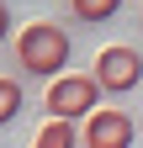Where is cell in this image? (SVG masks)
I'll use <instances>...</instances> for the list:
<instances>
[{"label":"cell","instance_id":"cell-1","mask_svg":"<svg viewBox=\"0 0 143 148\" xmlns=\"http://www.w3.org/2000/svg\"><path fill=\"white\" fill-rule=\"evenodd\" d=\"M16 64L37 79H58L69 69V32L53 21H27L16 32Z\"/></svg>","mask_w":143,"mask_h":148},{"label":"cell","instance_id":"cell-2","mask_svg":"<svg viewBox=\"0 0 143 148\" xmlns=\"http://www.w3.org/2000/svg\"><path fill=\"white\" fill-rule=\"evenodd\" d=\"M96 101H101V85L90 74H58V79L48 85V95H43L53 122H85L96 111Z\"/></svg>","mask_w":143,"mask_h":148},{"label":"cell","instance_id":"cell-3","mask_svg":"<svg viewBox=\"0 0 143 148\" xmlns=\"http://www.w3.org/2000/svg\"><path fill=\"white\" fill-rule=\"evenodd\" d=\"M90 79L106 90V95H127V90H138V79H143V53L122 48V42H117V48H101Z\"/></svg>","mask_w":143,"mask_h":148},{"label":"cell","instance_id":"cell-4","mask_svg":"<svg viewBox=\"0 0 143 148\" xmlns=\"http://www.w3.org/2000/svg\"><path fill=\"white\" fill-rule=\"evenodd\" d=\"M133 132H138V127H133V116H127V111H111V106H96L90 111V116H85V127H80V143L85 148H133Z\"/></svg>","mask_w":143,"mask_h":148},{"label":"cell","instance_id":"cell-5","mask_svg":"<svg viewBox=\"0 0 143 148\" xmlns=\"http://www.w3.org/2000/svg\"><path fill=\"white\" fill-rule=\"evenodd\" d=\"M74 143H80V127L74 122H53V116L43 122V132L32 138V148H74Z\"/></svg>","mask_w":143,"mask_h":148},{"label":"cell","instance_id":"cell-6","mask_svg":"<svg viewBox=\"0 0 143 148\" xmlns=\"http://www.w3.org/2000/svg\"><path fill=\"white\" fill-rule=\"evenodd\" d=\"M69 11H74L80 21H111L122 11V0H69Z\"/></svg>","mask_w":143,"mask_h":148},{"label":"cell","instance_id":"cell-7","mask_svg":"<svg viewBox=\"0 0 143 148\" xmlns=\"http://www.w3.org/2000/svg\"><path fill=\"white\" fill-rule=\"evenodd\" d=\"M16 116H21V85L0 74V127H6V122H16Z\"/></svg>","mask_w":143,"mask_h":148},{"label":"cell","instance_id":"cell-8","mask_svg":"<svg viewBox=\"0 0 143 148\" xmlns=\"http://www.w3.org/2000/svg\"><path fill=\"white\" fill-rule=\"evenodd\" d=\"M11 37V11H6V0H0V42Z\"/></svg>","mask_w":143,"mask_h":148}]
</instances>
